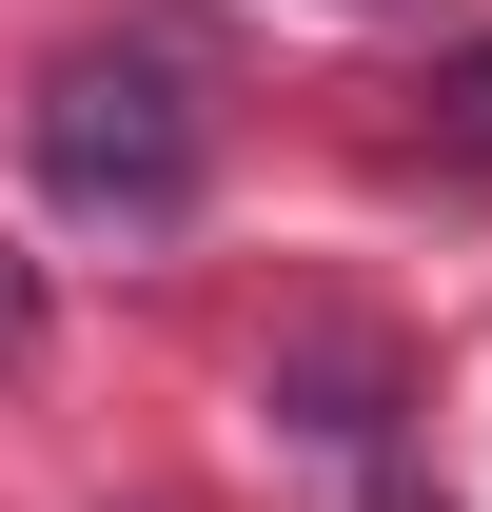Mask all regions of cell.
Returning a JSON list of instances; mask_svg holds the SVG:
<instances>
[{
  "mask_svg": "<svg viewBox=\"0 0 492 512\" xmlns=\"http://www.w3.org/2000/svg\"><path fill=\"white\" fill-rule=\"evenodd\" d=\"M20 138H40V197L60 217L158 237L217 178V40L197 20H79L60 60H40V99H20Z\"/></svg>",
  "mask_w": 492,
  "mask_h": 512,
  "instance_id": "cell-1",
  "label": "cell"
},
{
  "mask_svg": "<svg viewBox=\"0 0 492 512\" xmlns=\"http://www.w3.org/2000/svg\"><path fill=\"white\" fill-rule=\"evenodd\" d=\"M414 158H453V178H492V40H453V60L414 79Z\"/></svg>",
  "mask_w": 492,
  "mask_h": 512,
  "instance_id": "cell-2",
  "label": "cell"
},
{
  "mask_svg": "<svg viewBox=\"0 0 492 512\" xmlns=\"http://www.w3.org/2000/svg\"><path fill=\"white\" fill-rule=\"evenodd\" d=\"M20 355H40V296H20V256H0V375H20Z\"/></svg>",
  "mask_w": 492,
  "mask_h": 512,
  "instance_id": "cell-3",
  "label": "cell"
}]
</instances>
